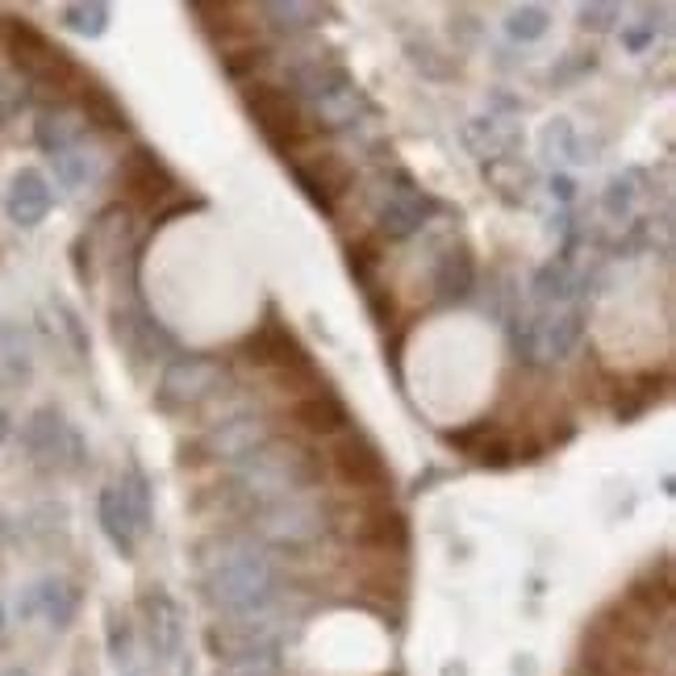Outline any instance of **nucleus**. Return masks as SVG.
<instances>
[{
  "instance_id": "obj_20",
  "label": "nucleus",
  "mask_w": 676,
  "mask_h": 676,
  "mask_svg": "<svg viewBox=\"0 0 676 676\" xmlns=\"http://www.w3.org/2000/svg\"><path fill=\"white\" fill-rule=\"evenodd\" d=\"M0 622H4V614H0Z\"/></svg>"
},
{
  "instance_id": "obj_4",
  "label": "nucleus",
  "mask_w": 676,
  "mask_h": 676,
  "mask_svg": "<svg viewBox=\"0 0 676 676\" xmlns=\"http://www.w3.org/2000/svg\"><path fill=\"white\" fill-rule=\"evenodd\" d=\"M330 472L335 480H342L347 489H356L359 498H377V493H389V464L377 451L372 438H363L359 430H342L338 438H330Z\"/></svg>"
},
{
  "instance_id": "obj_8",
  "label": "nucleus",
  "mask_w": 676,
  "mask_h": 676,
  "mask_svg": "<svg viewBox=\"0 0 676 676\" xmlns=\"http://www.w3.org/2000/svg\"><path fill=\"white\" fill-rule=\"evenodd\" d=\"M447 443L459 447L468 459L493 464V468H505V464H514V456H517V443L501 430L498 422H472V426H464V430H447Z\"/></svg>"
},
{
  "instance_id": "obj_21",
  "label": "nucleus",
  "mask_w": 676,
  "mask_h": 676,
  "mask_svg": "<svg viewBox=\"0 0 676 676\" xmlns=\"http://www.w3.org/2000/svg\"><path fill=\"white\" fill-rule=\"evenodd\" d=\"M0 30H4V25H0Z\"/></svg>"
},
{
  "instance_id": "obj_1",
  "label": "nucleus",
  "mask_w": 676,
  "mask_h": 676,
  "mask_svg": "<svg viewBox=\"0 0 676 676\" xmlns=\"http://www.w3.org/2000/svg\"><path fill=\"white\" fill-rule=\"evenodd\" d=\"M242 359H251L255 368L272 372L276 384H284L288 393H301V389L321 393V389H326L318 377V368H314V359L305 356V347L297 342V335H293L280 318H268L255 335L242 342Z\"/></svg>"
},
{
  "instance_id": "obj_9",
  "label": "nucleus",
  "mask_w": 676,
  "mask_h": 676,
  "mask_svg": "<svg viewBox=\"0 0 676 676\" xmlns=\"http://www.w3.org/2000/svg\"><path fill=\"white\" fill-rule=\"evenodd\" d=\"M293 422L314 438H338L342 430H351V414H347V405L330 389L293 401Z\"/></svg>"
},
{
  "instance_id": "obj_6",
  "label": "nucleus",
  "mask_w": 676,
  "mask_h": 676,
  "mask_svg": "<svg viewBox=\"0 0 676 676\" xmlns=\"http://www.w3.org/2000/svg\"><path fill=\"white\" fill-rule=\"evenodd\" d=\"M293 172H297L301 188L309 193V200L326 214H335L338 200L347 197L351 184H356V167L335 151H305V155L293 160Z\"/></svg>"
},
{
  "instance_id": "obj_17",
  "label": "nucleus",
  "mask_w": 676,
  "mask_h": 676,
  "mask_svg": "<svg viewBox=\"0 0 676 676\" xmlns=\"http://www.w3.org/2000/svg\"><path fill=\"white\" fill-rule=\"evenodd\" d=\"M63 18H67L72 30H80V34H100V25H92L88 18H105V9L100 4H72Z\"/></svg>"
},
{
  "instance_id": "obj_12",
  "label": "nucleus",
  "mask_w": 676,
  "mask_h": 676,
  "mask_svg": "<svg viewBox=\"0 0 676 676\" xmlns=\"http://www.w3.org/2000/svg\"><path fill=\"white\" fill-rule=\"evenodd\" d=\"M4 209H9V218L18 221V226H39L46 218V209H51V188H46V179L39 172H18L13 184H9V197H4Z\"/></svg>"
},
{
  "instance_id": "obj_2",
  "label": "nucleus",
  "mask_w": 676,
  "mask_h": 676,
  "mask_svg": "<svg viewBox=\"0 0 676 676\" xmlns=\"http://www.w3.org/2000/svg\"><path fill=\"white\" fill-rule=\"evenodd\" d=\"M4 42H9L13 63L42 88H55V92H84L88 88V76L30 21H4Z\"/></svg>"
},
{
  "instance_id": "obj_15",
  "label": "nucleus",
  "mask_w": 676,
  "mask_h": 676,
  "mask_svg": "<svg viewBox=\"0 0 676 676\" xmlns=\"http://www.w3.org/2000/svg\"><path fill=\"white\" fill-rule=\"evenodd\" d=\"M42 606H46L51 622H55V626H63V622L72 618V610H76V597H72V589H67V585H42Z\"/></svg>"
},
{
  "instance_id": "obj_19",
  "label": "nucleus",
  "mask_w": 676,
  "mask_h": 676,
  "mask_svg": "<svg viewBox=\"0 0 676 676\" xmlns=\"http://www.w3.org/2000/svg\"><path fill=\"white\" fill-rule=\"evenodd\" d=\"M4 435H9V418H4V410H0V443H4Z\"/></svg>"
},
{
  "instance_id": "obj_11",
  "label": "nucleus",
  "mask_w": 676,
  "mask_h": 676,
  "mask_svg": "<svg viewBox=\"0 0 676 676\" xmlns=\"http://www.w3.org/2000/svg\"><path fill=\"white\" fill-rule=\"evenodd\" d=\"M268 589V568L259 559H239L218 577V601L230 610H251Z\"/></svg>"
},
{
  "instance_id": "obj_10",
  "label": "nucleus",
  "mask_w": 676,
  "mask_h": 676,
  "mask_svg": "<svg viewBox=\"0 0 676 676\" xmlns=\"http://www.w3.org/2000/svg\"><path fill=\"white\" fill-rule=\"evenodd\" d=\"M193 18H200V25L209 34H221V51L226 55L251 46V39H255V21H247L251 18L247 4H193Z\"/></svg>"
},
{
  "instance_id": "obj_5",
  "label": "nucleus",
  "mask_w": 676,
  "mask_h": 676,
  "mask_svg": "<svg viewBox=\"0 0 676 676\" xmlns=\"http://www.w3.org/2000/svg\"><path fill=\"white\" fill-rule=\"evenodd\" d=\"M176 193H179V184L172 179V172L155 160V151L134 146V151L126 155V163H121V197H126L130 209L155 214V209H163Z\"/></svg>"
},
{
  "instance_id": "obj_18",
  "label": "nucleus",
  "mask_w": 676,
  "mask_h": 676,
  "mask_svg": "<svg viewBox=\"0 0 676 676\" xmlns=\"http://www.w3.org/2000/svg\"><path fill=\"white\" fill-rule=\"evenodd\" d=\"M510 30H514L517 39H538V34L547 30V21H543V13H538V9H526V13H514Z\"/></svg>"
},
{
  "instance_id": "obj_16",
  "label": "nucleus",
  "mask_w": 676,
  "mask_h": 676,
  "mask_svg": "<svg viewBox=\"0 0 676 676\" xmlns=\"http://www.w3.org/2000/svg\"><path fill=\"white\" fill-rule=\"evenodd\" d=\"M21 100H25V84L9 80V76H0V126L13 118V113H18Z\"/></svg>"
},
{
  "instance_id": "obj_3",
  "label": "nucleus",
  "mask_w": 676,
  "mask_h": 676,
  "mask_svg": "<svg viewBox=\"0 0 676 676\" xmlns=\"http://www.w3.org/2000/svg\"><path fill=\"white\" fill-rule=\"evenodd\" d=\"M242 100H247L255 126L263 130V139L272 142L284 160H297L305 151H314V126H309L305 109L284 88H276V84H251L242 92Z\"/></svg>"
},
{
  "instance_id": "obj_14",
  "label": "nucleus",
  "mask_w": 676,
  "mask_h": 676,
  "mask_svg": "<svg viewBox=\"0 0 676 676\" xmlns=\"http://www.w3.org/2000/svg\"><path fill=\"white\" fill-rule=\"evenodd\" d=\"M80 134V121L63 118V113H46L39 121V146L42 151H51V155H63L72 142Z\"/></svg>"
},
{
  "instance_id": "obj_7",
  "label": "nucleus",
  "mask_w": 676,
  "mask_h": 676,
  "mask_svg": "<svg viewBox=\"0 0 676 676\" xmlns=\"http://www.w3.org/2000/svg\"><path fill=\"white\" fill-rule=\"evenodd\" d=\"M351 535H356L363 547L401 552V547H405V517H401V510H393L389 493L359 498V510L351 514Z\"/></svg>"
},
{
  "instance_id": "obj_13",
  "label": "nucleus",
  "mask_w": 676,
  "mask_h": 676,
  "mask_svg": "<svg viewBox=\"0 0 676 676\" xmlns=\"http://www.w3.org/2000/svg\"><path fill=\"white\" fill-rule=\"evenodd\" d=\"M84 100V113H88V121H97V126H105V130H126L130 121H126V109H121L118 100L109 97V88H100V84L88 80V88L80 92Z\"/></svg>"
}]
</instances>
